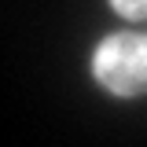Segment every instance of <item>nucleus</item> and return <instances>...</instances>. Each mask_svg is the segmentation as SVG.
I'll return each mask as SVG.
<instances>
[{
  "label": "nucleus",
  "mask_w": 147,
  "mask_h": 147,
  "mask_svg": "<svg viewBox=\"0 0 147 147\" xmlns=\"http://www.w3.org/2000/svg\"><path fill=\"white\" fill-rule=\"evenodd\" d=\"M96 81L114 96H144L147 92V37L114 33L92 55Z\"/></svg>",
  "instance_id": "f257e3e1"
},
{
  "label": "nucleus",
  "mask_w": 147,
  "mask_h": 147,
  "mask_svg": "<svg viewBox=\"0 0 147 147\" xmlns=\"http://www.w3.org/2000/svg\"><path fill=\"white\" fill-rule=\"evenodd\" d=\"M110 7H114L121 18H132V22L147 15V0H110Z\"/></svg>",
  "instance_id": "f03ea898"
}]
</instances>
